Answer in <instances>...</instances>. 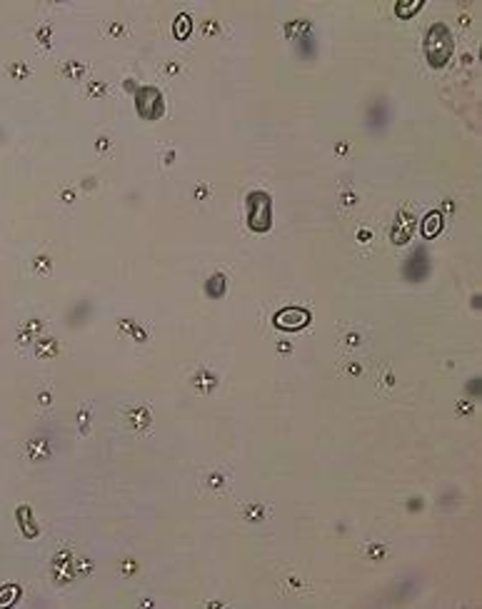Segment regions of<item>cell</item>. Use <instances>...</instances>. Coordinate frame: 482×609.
I'll return each instance as SVG.
<instances>
[{
  "label": "cell",
  "instance_id": "cell-1",
  "mask_svg": "<svg viewBox=\"0 0 482 609\" xmlns=\"http://www.w3.org/2000/svg\"><path fill=\"white\" fill-rule=\"evenodd\" d=\"M307 322H310V313L300 308H285L275 315V325L280 329H288V332H295V329L305 327Z\"/></svg>",
  "mask_w": 482,
  "mask_h": 609
},
{
  "label": "cell",
  "instance_id": "cell-2",
  "mask_svg": "<svg viewBox=\"0 0 482 609\" xmlns=\"http://www.w3.org/2000/svg\"><path fill=\"white\" fill-rule=\"evenodd\" d=\"M137 110L143 118H158L163 113V98L155 88H145L137 93Z\"/></svg>",
  "mask_w": 482,
  "mask_h": 609
},
{
  "label": "cell",
  "instance_id": "cell-3",
  "mask_svg": "<svg viewBox=\"0 0 482 609\" xmlns=\"http://www.w3.org/2000/svg\"><path fill=\"white\" fill-rule=\"evenodd\" d=\"M450 50H452V43H450V35H445L443 43H438V33H435V25L428 35V58L433 65H443L447 61Z\"/></svg>",
  "mask_w": 482,
  "mask_h": 609
},
{
  "label": "cell",
  "instance_id": "cell-4",
  "mask_svg": "<svg viewBox=\"0 0 482 609\" xmlns=\"http://www.w3.org/2000/svg\"><path fill=\"white\" fill-rule=\"evenodd\" d=\"M187 33H190V20H187V18H178V23H175V35H178V38H185Z\"/></svg>",
  "mask_w": 482,
  "mask_h": 609
},
{
  "label": "cell",
  "instance_id": "cell-5",
  "mask_svg": "<svg viewBox=\"0 0 482 609\" xmlns=\"http://www.w3.org/2000/svg\"><path fill=\"white\" fill-rule=\"evenodd\" d=\"M210 295H218V292H223V277H218V275H215L213 277V282H210Z\"/></svg>",
  "mask_w": 482,
  "mask_h": 609
}]
</instances>
